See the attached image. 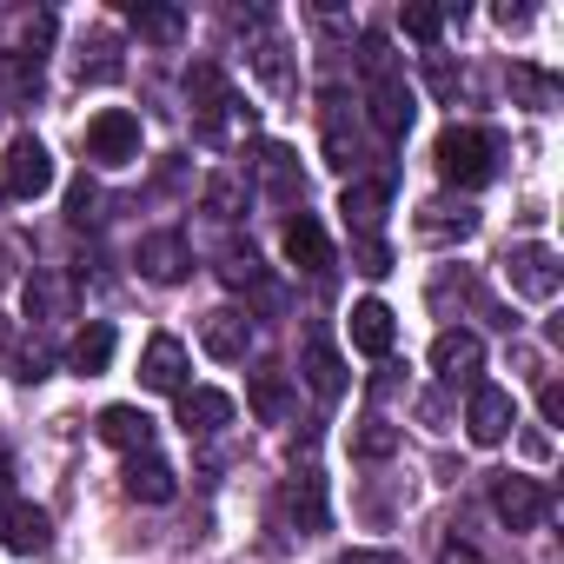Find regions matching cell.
Instances as JSON below:
<instances>
[{"label":"cell","instance_id":"obj_1","mask_svg":"<svg viewBox=\"0 0 564 564\" xmlns=\"http://www.w3.org/2000/svg\"><path fill=\"white\" fill-rule=\"evenodd\" d=\"M432 160H438V180L445 186H485L491 180V160H498V140L485 133V127H445L438 133V147H432Z\"/></svg>","mask_w":564,"mask_h":564},{"label":"cell","instance_id":"obj_2","mask_svg":"<svg viewBox=\"0 0 564 564\" xmlns=\"http://www.w3.org/2000/svg\"><path fill=\"white\" fill-rule=\"evenodd\" d=\"M498 265H505V286H511L518 300H538V306H551V300L564 293V265H557V252H551V246H538V239L511 246Z\"/></svg>","mask_w":564,"mask_h":564},{"label":"cell","instance_id":"obj_3","mask_svg":"<svg viewBox=\"0 0 564 564\" xmlns=\"http://www.w3.org/2000/svg\"><path fill=\"white\" fill-rule=\"evenodd\" d=\"M186 100H193V120H199V133H206V140H213L226 120L252 127V107H239V100H232V87H226V74H219V67H206V61L186 74Z\"/></svg>","mask_w":564,"mask_h":564},{"label":"cell","instance_id":"obj_4","mask_svg":"<svg viewBox=\"0 0 564 564\" xmlns=\"http://www.w3.org/2000/svg\"><path fill=\"white\" fill-rule=\"evenodd\" d=\"M366 113H372V127H379L386 140H405L412 120H419V94H412V80H405V74H379V80H366Z\"/></svg>","mask_w":564,"mask_h":564},{"label":"cell","instance_id":"obj_5","mask_svg":"<svg viewBox=\"0 0 564 564\" xmlns=\"http://www.w3.org/2000/svg\"><path fill=\"white\" fill-rule=\"evenodd\" d=\"M491 511H498L511 531H538V524L551 518V491H544L538 478H524V471H505V478H491Z\"/></svg>","mask_w":564,"mask_h":564},{"label":"cell","instance_id":"obj_6","mask_svg":"<svg viewBox=\"0 0 564 564\" xmlns=\"http://www.w3.org/2000/svg\"><path fill=\"white\" fill-rule=\"evenodd\" d=\"M47 186H54V153L21 133L8 147V160H0V193H8V199H41Z\"/></svg>","mask_w":564,"mask_h":564},{"label":"cell","instance_id":"obj_7","mask_svg":"<svg viewBox=\"0 0 564 564\" xmlns=\"http://www.w3.org/2000/svg\"><path fill=\"white\" fill-rule=\"evenodd\" d=\"M87 160H100V166H127V160H140V120H133L127 107L94 113V120H87Z\"/></svg>","mask_w":564,"mask_h":564},{"label":"cell","instance_id":"obj_8","mask_svg":"<svg viewBox=\"0 0 564 564\" xmlns=\"http://www.w3.org/2000/svg\"><path fill=\"white\" fill-rule=\"evenodd\" d=\"M0 544H8L14 557H47L54 551V518L28 498H8L0 505Z\"/></svg>","mask_w":564,"mask_h":564},{"label":"cell","instance_id":"obj_9","mask_svg":"<svg viewBox=\"0 0 564 564\" xmlns=\"http://www.w3.org/2000/svg\"><path fill=\"white\" fill-rule=\"evenodd\" d=\"M133 265H140V279H153V286H180L193 272V246H186V232H147L133 246Z\"/></svg>","mask_w":564,"mask_h":564},{"label":"cell","instance_id":"obj_10","mask_svg":"<svg viewBox=\"0 0 564 564\" xmlns=\"http://www.w3.org/2000/svg\"><path fill=\"white\" fill-rule=\"evenodd\" d=\"M511 425H518L511 392H505V386H471V405H465V432H471V445H505Z\"/></svg>","mask_w":564,"mask_h":564},{"label":"cell","instance_id":"obj_11","mask_svg":"<svg viewBox=\"0 0 564 564\" xmlns=\"http://www.w3.org/2000/svg\"><path fill=\"white\" fill-rule=\"evenodd\" d=\"M186 372H193V359H186V346L173 339V333H153L147 339V352H140V386L147 392H186Z\"/></svg>","mask_w":564,"mask_h":564},{"label":"cell","instance_id":"obj_12","mask_svg":"<svg viewBox=\"0 0 564 564\" xmlns=\"http://www.w3.org/2000/svg\"><path fill=\"white\" fill-rule=\"evenodd\" d=\"M199 346H206V359L239 366V359H246V346H252V319H246V313H232V306H219V313H206V319H199Z\"/></svg>","mask_w":564,"mask_h":564},{"label":"cell","instance_id":"obj_13","mask_svg":"<svg viewBox=\"0 0 564 564\" xmlns=\"http://www.w3.org/2000/svg\"><path fill=\"white\" fill-rule=\"evenodd\" d=\"M279 505H286V518H293V524H300L306 538H313V531H326V518H333V511H326V478H319L313 465L286 478V491H279Z\"/></svg>","mask_w":564,"mask_h":564},{"label":"cell","instance_id":"obj_14","mask_svg":"<svg viewBox=\"0 0 564 564\" xmlns=\"http://www.w3.org/2000/svg\"><path fill=\"white\" fill-rule=\"evenodd\" d=\"M478 366H485V339H478V333L445 326V333L432 339V372H438V379H452V386H458V379H471Z\"/></svg>","mask_w":564,"mask_h":564},{"label":"cell","instance_id":"obj_15","mask_svg":"<svg viewBox=\"0 0 564 564\" xmlns=\"http://www.w3.org/2000/svg\"><path fill=\"white\" fill-rule=\"evenodd\" d=\"M279 246H286V259H293L300 272H326V265H333V239H326V226H319L313 213H293L286 232H279Z\"/></svg>","mask_w":564,"mask_h":564},{"label":"cell","instance_id":"obj_16","mask_svg":"<svg viewBox=\"0 0 564 564\" xmlns=\"http://www.w3.org/2000/svg\"><path fill=\"white\" fill-rule=\"evenodd\" d=\"M21 306H28V319H67V313H74V286H67V272L34 265V279L21 286Z\"/></svg>","mask_w":564,"mask_h":564},{"label":"cell","instance_id":"obj_17","mask_svg":"<svg viewBox=\"0 0 564 564\" xmlns=\"http://www.w3.org/2000/svg\"><path fill=\"white\" fill-rule=\"evenodd\" d=\"M352 346H359L366 359H386V352L399 346V319H392L386 300H359V306H352Z\"/></svg>","mask_w":564,"mask_h":564},{"label":"cell","instance_id":"obj_18","mask_svg":"<svg viewBox=\"0 0 564 564\" xmlns=\"http://www.w3.org/2000/svg\"><path fill=\"white\" fill-rule=\"evenodd\" d=\"M246 405H252L259 425H286V419H293V386H286V372L259 366V372L246 379Z\"/></svg>","mask_w":564,"mask_h":564},{"label":"cell","instance_id":"obj_19","mask_svg":"<svg viewBox=\"0 0 564 564\" xmlns=\"http://www.w3.org/2000/svg\"><path fill=\"white\" fill-rule=\"evenodd\" d=\"M326 166L333 173H359V133H352V113H346L339 87L326 94Z\"/></svg>","mask_w":564,"mask_h":564},{"label":"cell","instance_id":"obj_20","mask_svg":"<svg viewBox=\"0 0 564 564\" xmlns=\"http://www.w3.org/2000/svg\"><path fill=\"white\" fill-rule=\"evenodd\" d=\"M180 425H186V438H213V432L232 425V399H226V392H206V386H199V392L186 386V392H180Z\"/></svg>","mask_w":564,"mask_h":564},{"label":"cell","instance_id":"obj_21","mask_svg":"<svg viewBox=\"0 0 564 564\" xmlns=\"http://www.w3.org/2000/svg\"><path fill=\"white\" fill-rule=\"evenodd\" d=\"M100 438H107L113 452H127V458H133V452H153V419H147L140 405H107V412H100Z\"/></svg>","mask_w":564,"mask_h":564},{"label":"cell","instance_id":"obj_22","mask_svg":"<svg viewBox=\"0 0 564 564\" xmlns=\"http://www.w3.org/2000/svg\"><path fill=\"white\" fill-rule=\"evenodd\" d=\"M173 491H180V478H173L166 458H153V452H133V458H127V498H140V505H166Z\"/></svg>","mask_w":564,"mask_h":564},{"label":"cell","instance_id":"obj_23","mask_svg":"<svg viewBox=\"0 0 564 564\" xmlns=\"http://www.w3.org/2000/svg\"><path fill=\"white\" fill-rule=\"evenodd\" d=\"M386 186L379 180H352L346 186V199H339V213H346V226H352V239H372V226H379V213H386Z\"/></svg>","mask_w":564,"mask_h":564},{"label":"cell","instance_id":"obj_24","mask_svg":"<svg viewBox=\"0 0 564 564\" xmlns=\"http://www.w3.org/2000/svg\"><path fill=\"white\" fill-rule=\"evenodd\" d=\"M67 366H74L80 379H100V372L113 366V326H100V319H94V326H80V333H74V346H67Z\"/></svg>","mask_w":564,"mask_h":564},{"label":"cell","instance_id":"obj_25","mask_svg":"<svg viewBox=\"0 0 564 564\" xmlns=\"http://www.w3.org/2000/svg\"><path fill=\"white\" fill-rule=\"evenodd\" d=\"M300 359H306V379H313V392H319V399H339V392H346V359H339L319 333L306 339V352H300Z\"/></svg>","mask_w":564,"mask_h":564},{"label":"cell","instance_id":"obj_26","mask_svg":"<svg viewBox=\"0 0 564 564\" xmlns=\"http://www.w3.org/2000/svg\"><path fill=\"white\" fill-rule=\"evenodd\" d=\"M419 232L425 239H471L478 232V213L471 206H425L419 213Z\"/></svg>","mask_w":564,"mask_h":564},{"label":"cell","instance_id":"obj_27","mask_svg":"<svg viewBox=\"0 0 564 564\" xmlns=\"http://www.w3.org/2000/svg\"><path fill=\"white\" fill-rule=\"evenodd\" d=\"M259 180L279 193V199H300V166L286 147H259Z\"/></svg>","mask_w":564,"mask_h":564},{"label":"cell","instance_id":"obj_28","mask_svg":"<svg viewBox=\"0 0 564 564\" xmlns=\"http://www.w3.org/2000/svg\"><path fill=\"white\" fill-rule=\"evenodd\" d=\"M127 21L140 28V41H160V47H173V41H180V28H186V14H180V8H127Z\"/></svg>","mask_w":564,"mask_h":564},{"label":"cell","instance_id":"obj_29","mask_svg":"<svg viewBox=\"0 0 564 564\" xmlns=\"http://www.w3.org/2000/svg\"><path fill=\"white\" fill-rule=\"evenodd\" d=\"M127 67H120V47L107 41V34H94L87 47H80V80H94V87H107V80H120Z\"/></svg>","mask_w":564,"mask_h":564},{"label":"cell","instance_id":"obj_30","mask_svg":"<svg viewBox=\"0 0 564 564\" xmlns=\"http://www.w3.org/2000/svg\"><path fill=\"white\" fill-rule=\"evenodd\" d=\"M392 452H399V425H386V419L352 425V458H392Z\"/></svg>","mask_w":564,"mask_h":564},{"label":"cell","instance_id":"obj_31","mask_svg":"<svg viewBox=\"0 0 564 564\" xmlns=\"http://www.w3.org/2000/svg\"><path fill=\"white\" fill-rule=\"evenodd\" d=\"M0 87H8L14 100H28V94H41V61H28L21 47H14V54H0Z\"/></svg>","mask_w":564,"mask_h":564},{"label":"cell","instance_id":"obj_32","mask_svg":"<svg viewBox=\"0 0 564 564\" xmlns=\"http://www.w3.org/2000/svg\"><path fill=\"white\" fill-rule=\"evenodd\" d=\"M252 67H259V80L272 94H293V67H286V47H279V41H259L252 47Z\"/></svg>","mask_w":564,"mask_h":564},{"label":"cell","instance_id":"obj_33","mask_svg":"<svg viewBox=\"0 0 564 564\" xmlns=\"http://www.w3.org/2000/svg\"><path fill=\"white\" fill-rule=\"evenodd\" d=\"M100 206H107V199H100L94 180H74V186H67V219H74V226H100V219H107Z\"/></svg>","mask_w":564,"mask_h":564},{"label":"cell","instance_id":"obj_34","mask_svg":"<svg viewBox=\"0 0 564 564\" xmlns=\"http://www.w3.org/2000/svg\"><path fill=\"white\" fill-rule=\"evenodd\" d=\"M399 28H405L419 47H438V34H445V8H405Z\"/></svg>","mask_w":564,"mask_h":564},{"label":"cell","instance_id":"obj_35","mask_svg":"<svg viewBox=\"0 0 564 564\" xmlns=\"http://www.w3.org/2000/svg\"><path fill=\"white\" fill-rule=\"evenodd\" d=\"M511 87H518V94H524V107H538V113L557 100V80H551V74H538V67H511Z\"/></svg>","mask_w":564,"mask_h":564},{"label":"cell","instance_id":"obj_36","mask_svg":"<svg viewBox=\"0 0 564 564\" xmlns=\"http://www.w3.org/2000/svg\"><path fill=\"white\" fill-rule=\"evenodd\" d=\"M359 67H366V80H379V74H399V61H392V41H386V34H359Z\"/></svg>","mask_w":564,"mask_h":564},{"label":"cell","instance_id":"obj_37","mask_svg":"<svg viewBox=\"0 0 564 564\" xmlns=\"http://www.w3.org/2000/svg\"><path fill=\"white\" fill-rule=\"evenodd\" d=\"M239 206H246L239 180H226V173H219V180L206 186V213H213V219H239Z\"/></svg>","mask_w":564,"mask_h":564},{"label":"cell","instance_id":"obj_38","mask_svg":"<svg viewBox=\"0 0 564 564\" xmlns=\"http://www.w3.org/2000/svg\"><path fill=\"white\" fill-rule=\"evenodd\" d=\"M219 279H226V286H259V259L252 252H226L219 259Z\"/></svg>","mask_w":564,"mask_h":564},{"label":"cell","instance_id":"obj_39","mask_svg":"<svg viewBox=\"0 0 564 564\" xmlns=\"http://www.w3.org/2000/svg\"><path fill=\"white\" fill-rule=\"evenodd\" d=\"M352 259H359V272H392V252H386V239H352Z\"/></svg>","mask_w":564,"mask_h":564},{"label":"cell","instance_id":"obj_40","mask_svg":"<svg viewBox=\"0 0 564 564\" xmlns=\"http://www.w3.org/2000/svg\"><path fill=\"white\" fill-rule=\"evenodd\" d=\"M47 41H54V14H34V21H28V41H21V54H28V61H47Z\"/></svg>","mask_w":564,"mask_h":564},{"label":"cell","instance_id":"obj_41","mask_svg":"<svg viewBox=\"0 0 564 564\" xmlns=\"http://www.w3.org/2000/svg\"><path fill=\"white\" fill-rule=\"evenodd\" d=\"M538 412H544V425H564V386L557 379L538 386Z\"/></svg>","mask_w":564,"mask_h":564},{"label":"cell","instance_id":"obj_42","mask_svg":"<svg viewBox=\"0 0 564 564\" xmlns=\"http://www.w3.org/2000/svg\"><path fill=\"white\" fill-rule=\"evenodd\" d=\"M425 74H432V94H438V100H452V94H458V74H452V61H445V54H432V67H425Z\"/></svg>","mask_w":564,"mask_h":564},{"label":"cell","instance_id":"obj_43","mask_svg":"<svg viewBox=\"0 0 564 564\" xmlns=\"http://www.w3.org/2000/svg\"><path fill=\"white\" fill-rule=\"evenodd\" d=\"M339 564H405V557L399 551H346Z\"/></svg>","mask_w":564,"mask_h":564},{"label":"cell","instance_id":"obj_44","mask_svg":"<svg viewBox=\"0 0 564 564\" xmlns=\"http://www.w3.org/2000/svg\"><path fill=\"white\" fill-rule=\"evenodd\" d=\"M438 564H485V557H478V551H471V544H458V538H452V544H445V557H438Z\"/></svg>","mask_w":564,"mask_h":564},{"label":"cell","instance_id":"obj_45","mask_svg":"<svg viewBox=\"0 0 564 564\" xmlns=\"http://www.w3.org/2000/svg\"><path fill=\"white\" fill-rule=\"evenodd\" d=\"M491 21H498V28H524L531 14H524V8H511V0H505V8H491Z\"/></svg>","mask_w":564,"mask_h":564},{"label":"cell","instance_id":"obj_46","mask_svg":"<svg viewBox=\"0 0 564 564\" xmlns=\"http://www.w3.org/2000/svg\"><path fill=\"white\" fill-rule=\"evenodd\" d=\"M14 498V465H8V452H0V505Z\"/></svg>","mask_w":564,"mask_h":564}]
</instances>
